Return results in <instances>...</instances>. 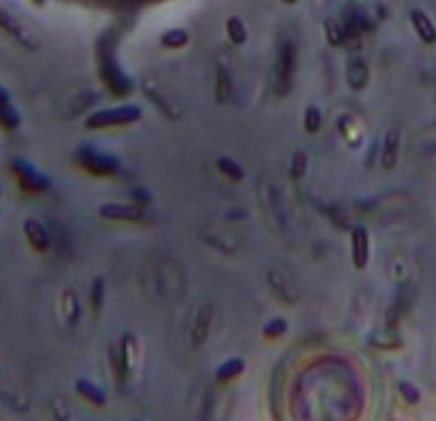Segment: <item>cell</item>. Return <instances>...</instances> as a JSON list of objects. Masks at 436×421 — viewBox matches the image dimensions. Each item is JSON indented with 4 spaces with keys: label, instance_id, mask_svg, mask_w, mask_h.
Here are the masks:
<instances>
[{
    "label": "cell",
    "instance_id": "1",
    "mask_svg": "<svg viewBox=\"0 0 436 421\" xmlns=\"http://www.w3.org/2000/svg\"><path fill=\"white\" fill-rule=\"evenodd\" d=\"M142 118V107L137 105H120L112 110H101L92 114L86 120L88 129H107V127H120V124H131Z\"/></svg>",
    "mask_w": 436,
    "mask_h": 421
},
{
    "label": "cell",
    "instance_id": "2",
    "mask_svg": "<svg viewBox=\"0 0 436 421\" xmlns=\"http://www.w3.org/2000/svg\"><path fill=\"white\" fill-rule=\"evenodd\" d=\"M11 174L18 178L20 186L31 191V193H41V191L50 188V178H46L41 171H37L35 165L28 163L26 159H14L11 161Z\"/></svg>",
    "mask_w": 436,
    "mask_h": 421
},
{
    "label": "cell",
    "instance_id": "3",
    "mask_svg": "<svg viewBox=\"0 0 436 421\" xmlns=\"http://www.w3.org/2000/svg\"><path fill=\"white\" fill-rule=\"evenodd\" d=\"M351 259L357 270H363L370 261V235L366 227H355L351 231Z\"/></svg>",
    "mask_w": 436,
    "mask_h": 421
},
{
    "label": "cell",
    "instance_id": "4",
    "mask_svg": "<svg viewBox=\"0 0 436 421\" xmlns=\"http://www.w3.org/2000/svg\"><path fill=\"white\" fill-rule=\"evenodd\" d=\"M0 28H3L11 39H16L20 46H24V48H28V50H35V48H37L33 35H31L9 11H5V9H0Z\"/></svg>",
    "mask_w": 436,
    "mask_h": 421
},
{
    "label": "cell",
    "instance_id": "5",
    "mask_svg": "<svg viewBox=\"0 0 436 421\" xmlns=\"http://www.w3.org/2000/svg\"><path fill=\"white\" fill-rule=\"evenodd\" d=\"M99 214L107 220H144L146 212L133 206H122V203H105L101 206Z\"/></svg>",
    "mask_w": 436,
    "mask_h": 421
},
{
    "label": "cell",
    "instance_id": "6",
    "mask_svg": "<svg viewBox=\"0 0 436 421\" xmlns=\"http://www.w3.org/2000/svg\"><path fill=\"white\" fill-rule=\"evenodd\" d=\"M410 24H413L417 37H419L425 46H434V43H436V26H434V22H432L421 9H413V11H410Z\"/></svg>",
    "mask_w": 436,
    "mask_h": 421
},
{
    "label": "cell",
    "instance_id": "7",
    "mask_svg": "<svg viewBox=\"0 0 436 421\" xmlns=\"http://www.w3.org/2000/svg\"><path fill=\"white\" fill-rule=\"evenodd\" d=\"M24 233H26L28 244H31L35 250L46 252V250L50 248V233H48V229H46L39 220L28 218V220L24 223Z\"/></svg>",
    "mask_w": 436,
    "mask_h": 421
},
{
    "label": "cell",
    "instance_id": "8",
    "mask_svg": "<svg viewBox=\"0 0 436 421\" xmlns=\"http://www.w3.org/2000/svg\"><path fill=\"white\" fill-rule=\"evenodd\" d=\"M80 156H82L84 165H86L88 169H92L95 174H110V171L118 169V161L112 159V156L97 154V152H92V150H84V152H80Z\"/></svg>",
    "mask_w": 436,
    "mask_h": 421
},
{
    "label": "cell",
    "instance_id": "9",
    "mask_svg": "<svg viewBox=\"0 0 436 421\" xmlns=\"http://www.w3.org/2000/svg\"><path fill=\"white\" fill-rule=\"evenodd\" d=\"M216 167H218V171L225 176V178H229V180H233V182H242L244 180V169H242V165L238 163V161H233V159H229V156H218L216 159Z\"/></svg>",
    "mask_w": 436,
    "mask_h": 421
},
{
    "label": "cell",
    "instance_id": "10",
    "mask_svg": "<svg viewBox=\"0 0 436 421\" xmlns=\"http://www.w3.org/2000/svg\"><path fill=\"white\" fill-rule=\"evenodd\" d=\"M398 144H400V133H398V131H389V133H387V139H385V150H383V165H385L387 169L395 165Z\"/></svg>",
    "mask_w": 436,
    "mask_h": 421
},
{
    "label": "cell",
    "instance_id": "11",
    "mask_svg": "<svg viewBox=\"0 0 436 421\" xmlns=\"http://www.w3.org/2000/svg\"><path fill=\"white\" fill-rule=\"evenodd\" d=\"M20 124H22V116L18 114V110L11 103L0 107V127L7 129V131H16Z\"/></svg>",
    "mask_w": 436,
    "mask_h": 421
},
{
    "label": "cell",
    "instance_id": "12",
    "mask_svg": "<svg viewBox=\"0 0 436 421\" xmlns=\"http://www.w3.org/2000/svg\"><path fill=\"white\" fill-rule=\"evenodd\" d=\"M227 35L235 46H242L246 41V37H248V31H246V26H244V22L240 18H229L227 20Z\"/></svg>",
    "mask_w": 436,
    "mask_h": 421
},
{
    "label": "cell",
    "instance_id": "13",
    "mask_svg": "<svg viewBox=\"0 0 436 421\" xmlns=\"http://www.w3.org/2000/svg\"><path fill=\"white\" fill-rule=\"evenodd\" d=\"M161 43H163L165 48H171V50L184 48V46L188 43V33H186V31H180V28L169 31V33H165V35L161 37Z\"/></svg>",
    "mask_w": 436,
    "mask_h": 421
},
{
    "label": "cell",
    "instance_id": "14",
    "mask_svg": "<svg viewBox=\"0 0 436 421\" xmlns=\"http://www.w3.org/2000/svg\"><path fill=\"white\" fill-rule=\"evenodd\" d=\"M321 122H323L321 110L314 107V105H308V110H306V114H304V127H306V131H308V133H317V131L321 129Z\"/></svg>",
    "mask_w": 436,
    "mask_h": 421
},
{
    "label": "cell",
    "instance_id": "15",
    "mask_svg": "<svg viewBox=\"0 0 436 421\" xmlns=\"http://www.w3.org/2000/svg\"><path fill=\"white\" fill-rule=\"evenodd\" d=\"M103 293H105V284H103V280H95V284H92V293H90V304H92V310H95V312L101 310V306H103Z\"/></svg>",
    "mask_w": 436,
    "mask_h": 421
},
{
    "label": "cell",
    "instance_id": "16",
    "mask_svg": "<svg viewBox=\"0 0 436 421\" xmlns=\"http://www.w3.org/2000/svg\"><path fill=\"white\" fill-rule=\"evenodd\" d=\"M265 336H272V338H278L287 331V321L285 319H272L265 327H263Z\"/></svg>",
    "mask_w": 436,
    "mask_h": 421
},
{
    "label": "cell",
    "instance_id": "17",
    "mask_svg": "<svg viewBox=\"0 0 436 421\" xmlns=\"http://www.w3.org/2000/svg\"><path fill=\"white\" fill-rule=\"evenodd\" d=\"M293 169H291V174L295 176V178H302L304 176V171H306V154H295V159H293Z\"/></svg>",
    "mask_w": 436,
    "mask_h": 421
},
{
    "label": "cell",
    "instance_id": "18",
    "mask_svg": "<svg viewBox=\"0 0 436 421\" xmlns=\"http://www.w3.org/2000/svg\"><path fill=\"white\" fill-rule=\"evenodd\" d=\"M240 368H242V359H231L229 363H225V366L218 370V376L225 378V376H229V374H233V372H240Z\"/></svg>",
    "mask_w": 436,
    "mask_h": 421
},
{
    "label": "cell",
    "instance_id": "19",
    "mask_svg": "<svg viewBox=\"0 0 436 421\" xmlns=\"http://www.w3.org/2000/svg\"><path fill=\"white\" fill-rule=\"evenodd\" d=\"M7 103H11V95H9V90H7V88L0 86V107L7 105Z\"/></svg>",
    "mask_w": 436,
    "mask_h": 421
},
{
    "label": "cell",
    "instance_id": "20",
    "mask_svg": "<svg viewBox=\"0 0 436 421\" xmlns=\"http://www.w3.org/2000/svg\"><path fill=\"white\" fill-rule=\"evenodd\" d=\"M282 3H287V5H295L297 0H282Z\"/></svg>",
    "mask_w": 436,
    "mask_h": 421
},
{
    "label": "cell",
    "instance_id": "21",
    "mask_svg": "<svg viewBox=\"0 0 436 421\" xmlns=\"http://www.w3.org/2000/svg\"><path fill=\"white\" fill-rule=\"evenodd\" d=\"M35 3H37V5H43V3H46V0H35Z\"/></svg>",
    "mask_w": 436,
    "mask_h": 421
},
{
    "label": "cell",
    "instance_id": "22",
    "mask_svg": "<svg viewBox=\"0 0 436 421\" xmlns=\"http://www.w3.org/2000/svg\"><path fill=\"white\" fill-rule=\"evenodd\" d=\"M0 193H3V191H0Z\"/></svg>",
    "mask_w": 436,
    "mask_h": 421
}]
</instances>
